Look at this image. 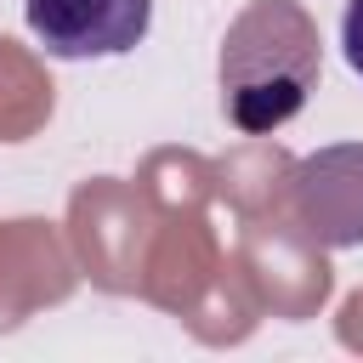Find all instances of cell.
I'll return each instance as SVG.
<instances>
[{"label": "cell", "mask_w": 363, "mask_h": 363, "mask_svg": "<svg viewBox=\"0 0 363 363\" xmlns=\"http://www.w3.org/2000/svg\"><path fill=\"white\" fill-rule=\"evenodd\" d=\"M34 40L62 57H125L153 23V0H23Z\"/></svg>", "instance_id": "3"}, {"label": "cell", "mask_w": 363, "mask_h": 363, "mask_svg": "<svg viewBox=\"0 0 363 363\" xmlns=\"http://www.w3.org/2000/svg\"><path fill=\"white\" fill-rule=\"evenodd\" d=\"M340 51H346L352 74L363 79V0H346V17H340Z\"/></svg>", "instance_id": "4"}, {"label": "cell", "mask_w": 363, "mask_h": 363, "mask_svg": "<svg viewBox=\"0 0 363 363\" xmlns=\"http://www.w3.org/2000/svg\"><path fill=\"white\" fill-rule=\"evenodd\" d=\"M323 74V40L301 0H250L221 40V108L244 136L289 125Z\"/></svg>", "instance_id": "1"}, {"label": "cell", "mask_w": 363, "mask_h": 363, "mask_svg": "<svg viewBox=\"0 0 363 363\" xmlns=\"http://www.w3.org/2000/svg\"><path fill=\"white\" fill-rule=\"evenodd\" d=\"M289 193H295V221L329 244H363V142H329L318 153H306L289 170Z\"/></svg>", "instance_id": "2"}]
</instances>
